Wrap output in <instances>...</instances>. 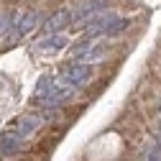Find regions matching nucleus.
Returning <instances> with one entry per match:
<instances>
[{
    "label": "nucleus",
    "mask_w": 161,
    "mask_h": 161,
    "mask_svg": "<svg viewBox=\"0 0 161 161\" xmlns=\"http://www.w3.org/2000/svg\"><path fill=\"white\" fill-rule=\"evenodd\" d=\"M90 64L87 62H79V64H67L64 69H62V82H64V87H79L82 82H87V77H90Z\"/></svg>",
    "instance_id": "obj_1"
},
{
    "label": "nucleus",
    "mask_w": 161,
    "mask_h": 161,
    "mask_svg": "<svg viewBox=\"0 0 161 161\" xmlns=\"http://www.w3.org/2000/svg\"><path fill=\"white\" fill-rule=\"evenodd\" d=\"M108 54H110L108 44H97V41H92L85 51H79V54H77V59H82V62L92 64V62H100V59H105Z\"/></svg>",
    "instance_id": "obj_2"
},
{
    "label": "nucleus",
    "mask_w": 161,
    "mask_h": 161,
    "mask_svg": "<svg viewBox=\"0 0 161 161\" xmlns=\"http://www.w3.org/2000/svg\"><path fill=\"white\" fill-rule=\"evenodd\" d=\"M103 8H105V0H92V3H85L82 8H74V10H72V23L82 21V18H87V15L103 13Z\"/></svg>",
    "instance_id": "obj_3"
},
{
    "label": "nucleus",
    "mask_w": 161,
    "mask_h": 161,
    "mask_svg": "<svg viewBox=\"0 0 161 161\" xmlns=\"http://www.w3.org/2000/svg\"><path fill=\"white\" fill-rule=\"evenodd\" d=\"M64 46H67V38L64 36H54V33H49L46 38H41V41H36V49L41 54H51V51H59Z\"/></svg>",
    "instance_id": "obj_4"
},
{
    "label": "nucleus",
    "mask_w": 161,
    "mask_h": 161,
    "mask_svg": "<svg viewBox=\"0 0 161 161\" xmlns=\"http://www.w3.org/2000/svg\"><path fill=\"white\" fill-rule=\"evenodd\" d=\"M72 23V10H59L56 15H51L49 21H46V33H56V31H62V28H67Z\"/></svg>",
    "instance_id": "obj_5"
},
{
    "label": "nucleus",
    "mask_w": 161,
    "mask_h": 161,
    "mask_svg": "<svg viewBox=\"0 0 161 161\" xmlns=\"http://www.w3.org/2000/svg\"><path fill=\"white\" fill-rule=\"evenodd\" d=\"M21 143H23V138L18 136L15 130H8L0 136V153H15V151H21Z\"/></svg>",
    "instance_id": "obj_6"
},
{
    "label": "nucleus",
    "mask_w": 161,
    "mask_h": 161,
    "mask_svg": "<svg viewBox=\"0 0 161 161\" xmlns=\"http://www.w3.org/2000/svg\"><path fill=\"white\" fill-rule=\"evenodd\" d=\"M38 125H41V118H38V115H23L21 120H18V125H15V133L21 136V138H26V136H31Z\"/></svg>",
    "instance_id": "obj_7"
},
{
    "label": "nucleus",
    "mask_w": 161,
    "mask_h": 161,
    "mask_svg": "<svg viewBox=\"0 0 161 161\" xmlns=\"http://www.w3.org/2000/svg\"><path fill=\"white\" fill-rule=\"evenodd\" d=\"M36 23H38V13H23L21 21H18V26H15V36H23V33L33 31Z\"/></svg>",
    "instance_id": "obj_8"
},
{
    "label": "nucleus",
    "mask_w": 161,
    "mask_h": 161,
    "mask_svg": "<svg viewBox=\"0 0 161 161\" xmlns=\"http://www.w3.org/2000/svg\"><path fill=\"white\" fill-rule=\"evenodd\" d=\"M13 23V13H0V31H5Z\"/></svg>",
    "instance_id": "obj_9"
}]
</instances>
